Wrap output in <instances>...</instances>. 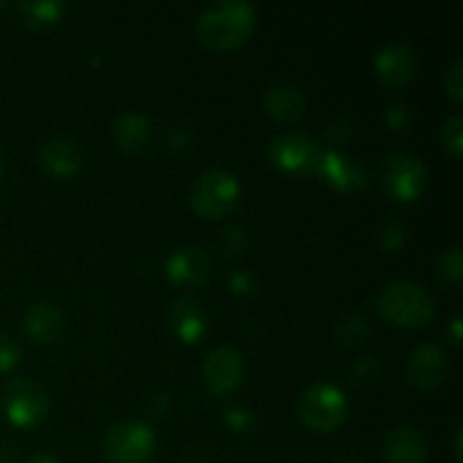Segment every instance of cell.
Returning a JSON list of instances; mask_svg holds the SVG:
<instances>
[{"mask_svg":"<svg viewBox=\"0 0 463 463\" xmlns=\"http://www.w3.org/2000/svg\"><path fill=\"white\" fill-rule=\"evenodd\" d=\"M256 27V7L249 0H217L199 12L194 30L199 41L213 50L242 45Z\"/></svg>","mask_w":463,"mask_h":463,"instance_id":"cell-1","label":"cell"},{"mask_svg":"<svg viewBox=\"0 0 463 463\" xmlns=\"http://www.w3.org/2000/svg\"><path fill=\"white\" fill-rule=\"evenodd\" d=\"M375 307L398 328H420L437 315V298L416 280H393L380 289Z\"/></svg>","mask_w":463,"mask_h":463,"instance_id":"cell-2","label":"cell"},{"mask_svg":"<svg viewBox=\"0 0 463 463\" xmlns=\"http://www.w3.org/2000/svg\"><path fill=\"white\" fill-rule=\"evenodd\" d=\"M297 414L307 430L328 434L348 419V398L337 384L317 380L307 384L297 401Z\"/></svg>","mask_w":463,"mask_h":463,"instance_id":"cell-3","label":"cell"},{"mask_svg":"<svg viewBox=\"0 0 463 463\" xmlns=\"http://www.w3.org/2000/svg\"><path fill=\"white\" fill-rule=\"evenodd\" d=\"M240 181L224 167H208L190 185V206L199 217L220 220L240 202Z\"/></svg>","mask_w":463,"mask_h":463,"instance_id":"cell-4","label":"cell"},{"mask_svg":"<svg viewBox=\"0 0 463 463\" xmlns=\"http://www.w3.org/2000/svg\"><path fill=\"white\" fill-rule=\"evenodd\" d=\"M156 450V434L143 420L127 419L104 434L102 452L111 463H145Z\"/></svg>","mask_w":463,"mask_h":463,"instance_id":"cell-5","label":"cell"},{"mask_svg":"<svg viewBox=\"0 0 463 463\" xmlns=\"http://www.w3.org/2000/svg\"><path fill=\"white\" fill-rule=\"evenodd\" d=\"M3 411L16 428H34L48 416L50 396L36 380L14 378L3 387Z\"/></svg>","mask_w":463,"mask_h":463,"instance_id":"cell-6","label":"cell"},{"mask_svg":"<svg viewBox=\"0 0 463 463\" xmlns=\"http://www.w3.org/2000/svg\"><path fill=\"white\" fill-rule=\"evenodd\" d=\"M324 147L303 131H283L269 143V161L279 170L294 176H310L319 172Z\"/></svg>","mask_w":463,"mask_h":463,"instance_id":"cell-7","label":"cell"},{"mask_svg":"<svg viewBox=\"0 0 463 463\" xmlns=\"http://www.w3.org/2000/svg\"><path fill=\"white\" fill-rule=\"evenodd\" d=\"M380 184L392 197L401 199V202H411L423 194L425 185H428V170L414 154L393 152L384 156L383 165H380Z\"/></svg>","mask_w":463,"mask_h":463,"instance_id":"cell-8","label":"cell"},{"mask_svg":"<svg viewBox=\"0 0 463 463\" xmlns=\"http://www.w3.org/2000/svg\"><path fill=\"white\" fill-rule=\"evenodd\" d=\"M202 375L208 392L215 393V396L235 392L244 380V357L240 355L238 348L222 344L206 355Z\"/></svg>","mask_w":463,"mask_h":463,"instance_id":"cell-9","label":"cell"},{"mask_svg":"<svg viewBox=\"0 0 463 463\" xmlns=\"http://www.w3.org/2000/svg\"><path fill=\"white\" fill-rule=\"evenodd\" d=\"M448 364H450L448 353L443 351L439 344L423 342L410 353V357H407V380H410L416 389L432 392V389H437L439 384L446 380Z\"/></svg>","mask_w":463,"mask_h":463,"instance_id":"cell-10","label":"cell"},{"mask_svg":"<svg viewBox=\"0 0 463 463\" xmlns=\"http://www.w3.org/2000/svg\"><path fill=\"white\" fill-rule=\"evenodd\" d=\"M373 68L380 80L389 86H402L419 71V57L410 43L392 41L383 45L373 57Z\"/></svg>","mask_w":463,"mask_h":463,"instance_id":"cell-11","label":"cell"},{"mask_svg":"<svg viewBox=\"0 0 463 463\" xmlns=\"http://www.w3.org/2000/svg\"><path fill=\"white\" fill-rule=\"evenodd\" d=\"M317 175L324 176L333 188L342 193H357L366 185V167L360 158L348 156L337 149H324Z\"/></svg>","mask_w":463,"mask_h":463,"instance_id":"cell-12","label":"cell"},{"mask_svg":"<svg viewBox=\"0 0 463 463\" xmlns=\"http://www.w3.org/2000/svg\"><path fill=\"white\" fill-rule=\"evenodd\" d=\"M39 163L52 176H72L80 172L84 163V154L77 140L71 136H50L39 145Z\"/></svg>","mask_w":463,"mask_h":463,"instance_id":"cell-13","label":"cell"},{"mask_svg":"<svg viewBox=\"0 0 463 463\" xmlns=\"http://www.w3.org/2000/svg\"><path fill=\"white\" fill-rule=\"evenodd\" d=\"M165 269L172 283L184 285V288H199L211 276V258H208L206 249L188 244L167 258Z\"/></svg>","mask_w":463,"mask_h":463,"instance_id":"cell-14","label":"cell"},{"mask_svg":"<svg viewBox=\"0 0 463 463\" xmlns=\"http://www.w3.org/2000/svg\"><path fill=\"white\" fill-rule=\"evenodd\" d=\"M384 461L387 463H425L428 441L414 425H398L384 434Z\"/></svg>","mask_w":463,"mask_h":463,"instance_id":"cell-15","label":"cell"},{"mask_svg":"<svg viewBox=\"0 0 463 463\" xmlns=\"http://www.w3.org/2000/svg\"><path fill=\"white\" fill-rule=\"evenodd\" d=\"M262 102L267 113L280 122H294L306 113V95L292 81H271L262 93Z\"/></svg>","mask_w":463,"mask_h":463,"instance_id":"cell-16","label":"cell"},{"mask_svg":"<svg viewBox=\"0 0 463 463\" xmlns=\"http://www.w3.org/2000/svg\"><path fill=\"white\" fill-rule=\"evenodd\" d=\"M111 136L125 152H143L152 143L154 127L147 116L138 111H122L113 118Z\"/></svg>","mask_w":463,"mask_h":463,"instance_id":"cell-17","label":"cell"},{"mask_svg":"<svg viewBox=\"0 0 463 463\" xmlns=\"http://www.w3.org/2000/svg\"><path fill=\"white\" fill-rule=\"evenodd\" d=\"M25 333L39 344H54L63 333V315L54 303H32L23 317Z\"/></svg>","mask_w":463,"mask_h":463,"instance_id":"cell-18","label":"cell"},{"mask_svg":"<svg viewBox=\"0 0 463 463\" xmlns=\"http://www.w3.org/2000/svg\"><path fill=\"white\" fill-rule=\"evenodd\" d=\"M170 326L176 337L185 344H194L206 333V317L193 297H179L170 306Z\"/></svg>","mask_w":463,"mask_h":463,"instance_id":"cell-19","label":"cell"},{"mask_svg":"<svg viewBox=\"0 0 463 463\" xmlns=\"http://www.w3.org/2000/svg\"><path fill=\"white\" fill-rule=\"evenodd\" d=\"M21 12L32 25H43V23H54L63 12V3L59 0H32V3H21Z\"/></svg>","mask_w":463,"mask_h":463,"instance_id":"cell-20","label":"cell"},{"mask_svg":"<svg viewBox=\"0 0 463 463\" xmlns=\"http://www.w3.org/2000/svg\"><path fill=\"white\" fill-rule=\"evenodd\" d=\"M375 238H378V244L384 251H396L405 242V226H402V222L396 215H384L378 222Z\"/></svg>","mask_w":463,"mask_h":463,"instance_id":"cell-21","label":"cell"},{"mask_svg":"<svg viewBox=\"0 0 463 463\" xmlns=\"http://www.w3.org/2000/svg\"><path fill=\"white\" fill-rule=\"evenodd\" d=\"M437 274L446 283L461 285L463 280V253L461 247H450L437 258Z\"/></svg>","mask_w":463,"mask_h":463,"instance_id":"cell-22","label":"cell"},{"mask_svg":"<svg viewBox=\"0 0 463 463\" xmlns=\"http://www.w3.org/2000/svg\"><path fill=\"white\" fill-rule=\"evenodd\" d=\"M366 319L357 312H351V315H344L342 319L337 321V328H335V337L344 344V346H351V344L360 342L366 335Z\"/></svg>","mask_w":463,"mask_h":463,"instance_id":"cell-23","label":"cell"},{"mask_svg":"<svg viewBox=\"0 0 463 463\" xmlns=\"http://www.w3.org/2000/svg\"><path fill=\"white\" fill-rule=\"evenodd\" d=\"M441 143L443 147L450 154L459 156L463 152V118L461 113H452L450 118H446L441 127Z\"/></svg>","mask_w":463,"mask_h":463,"instance_id":"cell-24","label":"cell"},{"mask_svg":"<svg viewBox=\"0 0 463 463\" xmlns=\"http://www.w3.org/2000/svg\"><path fill=\"white\" fill-rule=\"evenodd\" d=\"M443 86H446V93L450 95L452 102L461 104L463 99V59L455 57L450 61V66L443 72Z\"/></svg>","mask_w":463,"mask_h":463,"instance_id":"cell-25","label":"cell"},{"mask_svg":"<svg viewBox=\"0 0 463 463\" xmlns=\"http://www.w3.org/2000/svg\"><path fill=\"white\" fill-rule=\"evenodd\" d=\"M21 360V346L16 344V339H12L9 335L0 333V373H7Z\"/></svg>","mask_w":463,"mask_h":463,"instance_id":"cell-26","label":"cell"},{"mask_svg":"<svg viewBox=\"0 0 463 463\" xmlns=\"http://www.w3.org/2000/svg\"><path fill=\"white\" fill-rule=\"evenodd\" d=\"M387 125L389 129H398V131H405L411 127V107H407V104L398 102L393 104V107L387 109Z\"/></svg>","mask_w":463,"mask_h":463,"instance_id":"cell-27","label":"cell"},{"mask_svg":"<svg viewBox=\"0 0 463 463\" xmlns=\"http://www.w3.org/2000/svg\"><path fill=\"white\" fill-rule=\"evenodd\" d=\"M224 419L226 423H229V428L235 430V432H242V430H247L249 423H251V414H249V410H244V407H229V410L224 411Z\"/></svg>","mask_w":463,"mask_h":463,"instance_id":"cell-28","label":"cell"},{"mask_svg":"<svg viewBox=\"0 0 463 463\" xmlns=\"http://www.w3.org/2000/svg\"><path fill=\"white\" fill-rule=\"evenodd\" d=\"M253 285H256V280H253L251 271L249 269H235L233 274L229 276V288L233 289L235 294H249L253 289Z\"/></svg>","mask_w":463,"mask_h":463,"instance_id":"cell-29","label":"cell"},{"mask_svg":"<svg viewBox=\"0 0 463 463\" xmlns=\"http://www.w3.org/2000/svg\"><path fill=\"white\" fill-rule=\"evenodd\" d=\"M27 463H59V461L54 459L52 455H48V452H36V455L30 457V461Z\"/></svg>","mask_w":463,"mask_h":463,"instance_id":"cell-30","label":"cell"},{"mask_svg":"<svg viewBox=\"0 0 463 463\" xmlns=\"http://www.w3.org/2000/svg\"><path fill=\"white\" fill-rule=\"evenodd\" d=\"M450 333H452V339H455V342H459L461 339V317H455V319H452Z\"/></svg>","mask_w":463,"mask_h":463,"instance_id":"cell-31","label":"cell"},{"mask_svg":"<svg viewBox=\"0 0 463 463\" xmlns=\"http://www.w3.org/2000/svg\"><path fill=\"white\" fill-rule=\"evenodd\" d=\"M457 457H461V430L459 432H457Z\"/></svg>","mask_w":463,"mask_h":463,"instance_id":"cell-32","label":"cell"},{"mask_svg":"<svg viewBox=\"0 0 463 463\" xmlns=\"http://www.w3.org/2000/svg\"><path fill=\"white\" fill-rule=\"evenodd\" d=\"M3 175H5V161L3 156H0V179H3Z\"/></svg>","mask_w":463,"mask_h":463,"instance_id":"cell-33","label":"cell"},{"mask_svg":"<svg viewBox=\"0 0 463 463\" xmlns=\"http://www.w3.org/2000/svg\"><path fill=\"white\" fill-rule=\"evenodd\" d=\"M344 463H362L360 459H355V457H351V459H346Z\"/></svg>","mask_w":463,"mask_h":463,"instance_id":"cell-34","label":"cell"}]
</instances>
